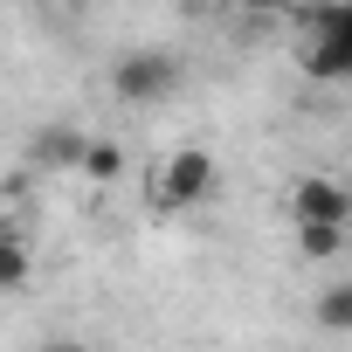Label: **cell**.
I'll list each match as a JSON object with an SVG mask.
<instances>
[{
	"mask_svg": "<svg viewBox=\"0 0 352 352\" xmlns=\"http://www.w3.org/2000/svg\"><path fill=\"white\" fill-rule=\"evenodd\" d=\"M318 324L324 331H352V276L331 283V290H318Z\"/></svg>",
	"mask_w": 352,
	"mask_h": 352,
	"instance_id": "obj_8",
	"label": "cell"
},
{
	"mask_svg": "<svg viewBox=\"0 0 352 352\" xmlns=\"http://www.w3.org/2000/svg\"><path fill=\"white\" fill-rule=\"evenodd\" d=\"M35 276V256H28V235L0 221V290H21Z\"/></svg>",
	"mask_w": 352,
	"mask_h": 352,
	"instance_id": "obj_6",
	"label": "cell"
},
{
	"mask_svg": "<svg viewBox=\"0 0 352 352\" xmlns=\"http://www.w3.org/2000/svg\"><path fill=\"white\" fill-rule=\"evenodd\" d=\"M42 352H90V345H83V338H49Z\"/></svg>",
	"mask_w": 352,
	"mask_h": 352,
	"instance_id": "obj_11",
	"label": "cell"
},
{
	"mask_svg": "<svg viewBox=\"0 0 352 352\" xmlns=\"http://www.w3.org/2000/svg\"><path fill=\"white\" fill-rule=\"evenodd\" d=\"M297 63L318 83H352V0H324V8L304 14Z\"/></svg>",
	"mask_w": 352,
	"mask_h": 352,
	"instance_id": "obj_1",
	"label": "cell"
},
{
	"mask_svg": "<svg viewBox=\"0 0 352 352\" xmlns=\"http://www.w3.org/2000/svg\"><path fill=\"white\" fill-rule=\"evenodd\" d=\"M290 221H297V228H304V221H318V228H345V221H352V194H345L338 180H318V173H311V180L290 187Z\"/></svg>",
	"mask_w": 352,
	"mask_h": 352,
	"instance_id": "obj_4",
	"label": "cell"
},
{
	"mask_svg": "<svg viewBox=\"0 0 352 352\" xmlns=\"http://www.w3.org/2000/svg\"><path fill=\"white\" fill-rule=\"evenodd\" d=\"M152 194H159V214H187V208H208V201L221 194V166H214V152H201V145H180V152H173V159L159 166Z\"/></svg>",
	"mask_w": 352,
	"mask_h": 352,
	"instance_id": "obj_2",
	"label": "cell"
},
{
	"mask_svg": "<svg viewBox=\"0 0 352 352\" xmlns=\"http://www.w3.org/2000/svg\"><path fill=\"white\" fill-rule=\"evenodd\" d=\"M235 8H242V14H290L297 0H235Z\"/></svg>",
	"mask_w": 352,
	"mask_h": 352,
	"instance_id": "obj_10",
	"label": "cell"
},
{
	"mask_svg": "<svg viewBox=\"0 0 352 352\" xmlns=\"http://www.w3.org/2000/svg\"><path fill=\"white\" fill-rule=\"evenodd\" d=\"M76 152H83V131H69V124H49V131H35V138H28V159H35V166H49V173L76 166Z\"/></svg>",
	"mask_w": 352,
	"mask_h": 352,
	"instance_id": "obj_5",
	"label": "cell"
},
{
	"mask_svg": "<svg viewBox=\"0 0 352 352\" xmlns=\"http://www.w3.org/2000/svg\"><path fill=\"white\" fill-rule=\"evenodd\" d=\"M173 90H180V56H173V49H131L111 69V97L118 104H159Z\"/></svg>",
	"mask_w": 352,
	"mask_h": 352,
	"instance_id": "obj_3",
	"label": "cell"
},
{
	"mask_svg": "<svg viewBox=\"0 0 352 352\" xmlns=\"http://www.w3.org/2000/svg\"><path fill=\"white\" fill-rule=\"evenodd\" d=\"M76 173H83V180H97V187H111L118 173H124V152H118L111 138H83V152H76Z\"/></svg>",
	"mask_w": 352,
	"mask_h": 352,
	"instance_id": "obj_7",
	"label": "cell"
},
{
	"mask_svg": "<svg viewBox=\"0 0 352 352\" xmlns=\"http://www.w3.org/2000/svg\"><path fill=\"white\" fill-rule=\"evenodd\" d=\"M338 242H345V228H318V221L297 228V249L304 256H338Z\"/></svg>",
	"mask_w": 352,
	"mask_h": 352,
	"instance_id": "obj_9",
	"label": "cell"
}]
</instances>
